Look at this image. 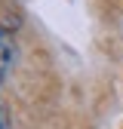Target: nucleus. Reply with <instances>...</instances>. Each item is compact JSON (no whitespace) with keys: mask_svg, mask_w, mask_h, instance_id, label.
Instances as JSON below:
<instances>
[{"mask_svg":"<svg viewBox=\"0 0 123 129\" xmlns=\"http://www.w3.org/2000/svg\"><path fill=\"white\" fill-rule=\"evenodd\" d=\"M15 37L9 34L6 28H0V83H6V77L15 68Z\"/></svg>","mask_w":123,"mask_h":129,"instance_id":"1","label":"nucleus"},{"mask_svg":"<svg viewBox=\"0 0 123 129\" xmlns=\"http://www.w3.org/2000/svg\"><path fill=\"white\" fill-rule=\"evenodd\" d=\"M0 129H12V117H9V111L0 105Z\"/></svg>","mask_w":123,"mask_h":129,"instance_id":"2","label":"nucleus"}]
</instances>
